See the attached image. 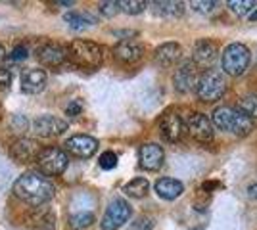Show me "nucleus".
Wrapping results in <instances>:
<instances>
[{
	"label": "nucleus",
	"instance_id": "24",
	"mask_svg": "<svg viewBox=\"0 0 257 230\" xmlns=\"http://www.w3.org/2000/svg\"><path fill=\"white\" fill-rule=\"evenodd\" d=\"M64 20L71 29H77V31L86 29V27H90V25H94V23H96V20H94L92 16H88V14H81V12H69V14H65L64 16Z\"/></svg>",
	"mask_w": 257,
	"mask_h": 230
},
{
	"label": "nucleus",
	"instance_id": "10",
	"mask_svg": "<svg viewBox=\"0 0 257 230\" xmlns=\"http://www.w3.org/2000/svg\"><path fill=\"white\" fill-rule=\"evenodd\" d=\"M33 132L41 138H54L67 131V121L60 119L56 115H41L31 123Z\"/></svg>",
	"mask_w": 257,
	"mask_h": 230
},
{
	"label": "nucleus",
	"instance_id": "36",
	"mask_svg": "<svg viewBox=\"0 0 257 230\" xmlns=\"http://www.w3.org/2000/svg\"><path fill=\"white\" fill-rule=\"evenodd\" d=\"M247 196L251 197V199H257V182L247 186Z\"/></svg>",
	"mask_w": 257,
	"mask_h": 230
},
{
	"label": "nucleus",
	"instance_id": "3",
	"mask_svg": "<svg viewBox=\"0 0 257 230\" xmlns=\"http://www.w3.org/2000/svg\"><path fill=\"white\" fill-rule=\"evenodd\" d=\"M211 125H215L219 131L232 132L236 136H246L253 131V121L234 108H226V106L213 111Z\"/></svg>",
	"mask_w": 257,
	"mask_h": 230
},
{
	"label": "nucleus",
	"instance_id": "12",
	"mask_svg": "<svg viewBox=\"0 0 257 230\" xmlns=\"http://www.w3.org/2000/svg\"><path fill=\"white\" fill-rule=\"evenodd\" d=\"M98 150V140L88 136V134H75L71 138H67L64 144V152L71 153L75 157L86 159V157H92Z\"/></svg>",
	"mask_w": 257,
	"mask_h": 230
},
{
	"label": "nucleus",
	"instance_id": "32",
	"mask_svg": "<svg viewBox=\"0 0 257 230\" xmlns=\"http://www.w3.org/2000/svg\"><path fill=\"white\" fill-rule=\"evenodd\" d=\"M100 12H102V16H106V18H113L119 10V2H102L100 4Z\"/></svg>",
	"mask_w": 257,
	"mask_h": 230
},
{
	"label": "nucleus",
	"instance_id": "15",
	"mask_svg": "<svg viewBox=\"0 0 257 230\" xmlns=\"http://www.w3.org/2000/svg\"><path fill=\"white\" fill-rule=\"evenodd\" d=\"M139 161L142 169H146V171H158V169L163 167L165 152H163V148L158 146V144H144V146H140Z\"/></svg>",
	"mask_w": 257,
	"mask_h": 230
},
{
	"label": "nucleus",
	"instance_id": "21",
	"mask_svg": "<svg viewBox=\"0 0 257 230\" xmlns=\"http://www.w3.org/2000/svg\"><path fill=\"white\" fill-rule=\"evenodd\" d=\"M154 6V12L158 16H163V18H169V20H175V18H181L184 14V4L179 2V0H161V2H152Z\"/></svg>",
	"mask_w": 257,
	"mask_h": 230
},
{
	"label": "nucleus",
	"instance_id": "8",
	"mask_svg": "<svg viewBox=\"0 0 257 230\" xmlns=\"http://www.w3.org/2000/svg\"><path fill=\"white\" fill-rule=\"evenodd\" d=\"M186 131L190 132L194 140L202 144H209L213 140V125H211V119L205 115V113H200L196 111L192 113L188 121H186Z\"/></svg>",
	"mask_w": 257,
	"mask_h": 230
},
{
	"label": "nucleus",
	"instance_id": "27",
	"mask_svg": "<svg viewBox=\"0 0 257 230\" xmlns=\"http://www.w3.org/2000/svg\"><path fill=\"white\" fill-rule=\"evenodd\" d=\"M92 222H94V215L88 213V211H83V213H77V215H73L69 219V226L75 230H83V228H88Z\"/></svg>",
	"mask_w": 257,
	"mask_h": 230
},
{
	"label": "nucleus",
	"instance_id": "16",
	"mask_svg": "<svg viewBox=\"0 0 257 230\" xmlns=\"http://www.w3.org/2000/svg\"><path fill=\"white\" fill-rule=\"evenodd\" d=\"M46 81H48V77H46L44 69H23L22 77H20L23 92H27V94L43 92L46 87Z\"/></svg>",
	"mask_w": 257,
	"mask_h": 230
},
{
	"label": "nucleus",
	"instance_id": "7",
	"mask_svg": "<svg viewBox=\"0 0 257 230\" xmlns=\"http://www.w3.org/2000/svg\"><path fill=\"white\" fill-rule=\"evenodd\" d=\"M131 205H128L125 199H113L109 205H107L106 213L102 217V230H117L121 228L128 219H131Z\"/></svg>",
	"mask_w": 257,
	"mask_h": 230
},
{
	"label": "nucleus",
	"instance_id": "26",
	"mask_svg": "<svg viewBox=\"0 0 257 230\" xmlns=\"http://www.w3.org/2000/svg\"><path fill=\"white\" fill-rule=\"evenodd\" d=\"M228 8L234 12L236 16H247L251 10H255V0H228Z\"/></svg>",
	"mask_w": 257,
	"mask_h": 230
},
{
	"label": "nucleus",
	"instance_id": "28",
	"mask_svg": "<svg viewBox=\"0 0 257 230\" xmlns=\"http://www.w3.org/2000/svg\"><path fill=\"white\" fill-rule=\"evenodd\" d=\"M144 8H146V2H142V0H123V2H119V10L131 14V16H137L140 12H144Z\"/></svg>",
	"mask_w": 257,
	"mask_h": 230
},
{
	"label": "nucleus",
	"instance_id": "29",
	"mask_svg": "<svg viewBox=\"0 0 257 230\" xmlns=\"http://www.w3.org/2000/svg\"><path fill=\"white\" fill-rule=\"evenodd\" d=\"M98 163L102 169H106V171H111V169H115L117 167V155L113 152H104L100 155V159H98Z\"/></svg>",
	"mask_w": 257,
	"mask_h": 230
},
{
	"label": "nucleus",
	"instance_id": "22",
	"mask_svg": "<svg viewBox=\"0 0 257 230\" xmlns=\"http://www.w3.org/2000/svg\"><path fill=\"white\" fill-rule=\"evenodd\" d=\"M31 226L35 230H56V215L50 209L39 207L33 213Z\"/></svg>",
	"mask_w": 257,
	"mask_h": 230
},
{
	"label": "nucleus",
	"instance_id": "11",
	"mask_svg": "<svg viewBox=\"0 0 257 230\" xmlns=\"http://www.w3.org/2000/svg\"><path fill=\"white\" fill-rule=\"evenodd\" d=\"M217 58H219V48H217V44L213 41H209V39H202V41H198L196 46H194V52H192V64L194 67H200V69H211L215 62H217Z\"/></svg>",
	"mask_w": 257,
	"mask_h": 230
},
{
	"label": "nucleus",
	"instance_id": "14",
	"mask_svg": "<svg viewBox=\"0 0 257 230\" xmlns=\"http://www.w3.org/2000/svg\"><path fill=\"white\" fill-rule=\"evenodd\" d=\"M198 71H196V67H194L192 62H184L177 71H175V75H173V85L175 88L182 92V94H186V92H190V90H196V83H198Z\"/></svg>",
	"mask_w": 257,
	"mask_h": 230
},
{
	"label": "nucleus",
	"instance_id": "9",
	"mask_svg": "<svg viewBox=\"0 0 257 230\" xmlns=\"http://www.w3.org/2000/svg\"><path fill=\"white\" fill-rule=\"evenodd\" d=\"M37 60L43 64L44 67H58L65 66L69 60H67V46L58 43H46L43 44L39 50H37Z\"/></svg>",
	"mask_w": 257,
	"mask_h": 230
},
{
	"label": "nucleus",
	"instance_id": "18",
	"mask_svg": "<svg viewBox=\"0 0 257 230\" xmlns=\"http://www.w3.org/2000/svg\"><path fill=\"white\" fill-rule=\"evenodd\" d=\"M142 54H144V48L137 41H121L113 48V56L121 64H137Z\"/></svg>",
	"mask_w": 257,
	"mask_h": 230
},
{
	"label": "nucleus",
	"instance_id": "37",
	"mask_svg": "<svg viewBox=\"0 0 257 230\" xmlns=\"http://www.w3.org/2000/svg\"><path fill=\"white\" fill-rule=\"evenodd\" d=\"M249 22H257V8L253 10V14H249Z\"/></svg>",
	"mask_w": 257,
	"mask_h": 230
},
{
	"label": "nucleus",
	"instance_id": "20",
	"mask_svg": "<svg viewBox=\"0 0 257 230\" xmlns=\"http://www.w3.org/2000/svg\"><path fill=\"white\" fill-rule=\"evenodd\" d=\"M182 192H184V186H182L181 180H177V178L165 176V178H160L156 182V194L160 197H163V199H169V201L177 199Z\"/></svg>",
	"mask_w": 257,
	"mask_h": 230
},
{
	"label": "nucleus",
	"instance_id": "34",
	"mask_svg": "<svg viewBox=\"0 0 257 230\" xmlns=\"http://www.w3.org/2000/svg\"><path fill=\"white\" fill-rule=\"evenodd\" d=\"M81 110H83V104H81L79 100H73V102H69V104H67V108H65V115L75 117V115L81 113Z\"/></svg>",
	"mask_w": 257,
	"mask_h": 230
},
{
	"label": "nucleus",
	"instance_id": "2",
	"mask_svg": "<svg viewBox=\"0 0 257 230\" xmlns=\"http://www.w3.org/2000/svg\"><path fill=\"white\" fill-rule=\"evenodd\" d=\"M67 60L75 67L96 69L104 62V48L90 41H73L67 44Z\"/></svg>",
	"mask_w": 257,
	"mask_h": 230
},
{
	"label": "nucleus",
	"instance_id": "4",
	"mask_svg": "<svg viewBox=\"0 0 257 230\" xmlns=\"http://www.w3.org/2000/svg\"><path fill=\"white\" fill-rule=\"evenodd\" d=\"M226 92V79L217 69H207L198 77L196 94L202 102H215Z\"/></svg>",
	"mask_w": 257,
	"mask_h": 230
},
{
	"label": "nucleus",
	"instance_id": "17",
	"mask_svg": "<svg viewBox=\"0 0 257 230\" xmlns=\"http://www.w3.org/2000/svg\"><path fill=\"white\" fill-rule=\"evenodd\" d=\"M39 144L31 140V138H20L12 144L10 155L12 159H16L18 163H29L31 159H37L39 155Z\"/></svg>",
	"mask_w": 257,
	"mask_h": 230
},
{
	"label": "nucleus",
	"instance_id": "25",
	"mask_svg": "<svg viewBox=\"0 0 257 230\" xmlns=\"http://www.w3.org/2000/svg\"><path fill=\"white\" fill-rule=\"evenodd\" d=\"M236 110L240 113H244L249 119H257V94H244L238 100Z\"/></svg>",
	"mask_w": 257,
	"mask_h": 230
},
{
	"label": "nucleus",
	"instance_id": "13",
	"mask_svg": "<svg viewBox=\"0 0 257 230\" xmlns=\"http://www.w3.org/2000/svg\"><path fill=\"white\" fill-rule=\"evenodd\" d=\"M160 132L167 142H179L184 134V121L177 111H165L160 119Z\"/></svg>",
	"mask_w": 257,
	"mask_h": 230
},
{
	"label": "nucleus",
	"instance_id": "35",
	"mask_svg": "<svg viewBox=\"0 0 257 230\" xmlns=\"http://www.w3.org/2000/svg\"><path fill=\"white\" fill-rule=\"evenodd\" d=\"M12 83V73L8 69H0V88H8Z\"/></svg>",
	"mask_w": 257,
	"mask_h": 230
},
{
	"label": "nucleus",
	"instance_id": "23",
	"mask_svg": "<svg viewBox=\"0 0 257 230\" xmlns=\"http://www.w3.org/2000/svg\"><path fill=\"white\" fill-rule=\"evenodd\" d=\"M148 190H150V182L146 180V178H142V176H137V178H133L131 182H127L125 186H123V194L128 197H144L148 194Z\"/></svg>",
	"mask_w": 257,
	"mask_h": 230
},
{
	"label": "nucleus",
	"instance_id": "31",
	"mask_svg": "<svg viewBox=\"0 0 257 230\" xmlns=\"http://www.w3.org/2000/svg\"><path fill=\"white\" fill-rule=\"evenodd\" d=\"M27 56H29V48H27L25 44H18V46L12 50V54L8 56V60H10V62H22Z\"/></svg>",
	"mask_w": 257,
	"mask_h": 230
},
{
	"label": "nucleus",
	"instance_id": "19",
	"mask_svg": "<svg viewBox=\"0 0 257 230\" xmlns=\"http://www.w3.org/2000/svg\"><path fill=\"white\" fill-rule=\"evenodd\" d=\"M154 60H156L158 66L171 67L182 60V48L177 43H163L161 46L156 48Z\"/></svg>",
	"mask_w": 257,
	"mask_h": 230
},
{
	"label": "nucleus",
	"instance_id": "5",
	"mask_svg": "<svg viewBox=\"0 0 257 230\" xmlns=\"http://www.w3.org/2000/svg\"><path fill=\"white\" fill-rule=\"evenodd\" d=\"M223 71L230 77H240L246 73V69L249 67V50L247 46L242 43H232L228 44L223 50Z\"/></svg>",
	"mask_w": 257,
	"mask_h": 230
},
{
	"label": "nucleus",
	"instance_id": "30",
	"mask_svg": "<svg viewBox=\"0 0 257 230\" xmlns=\"http://www.w3.org/2000/svg\"><path fill=\"white\" fill-rule=\"evenodd\" d=\"M190 6H192L196 12H200V14H211L215 10V6H217V2H211V0H192L190 2Z\"/></svg>",
	"mask_w": 257,
	"mask_h": 230
},
{
	"label": "nucleus",
	"instance_id": "38",
	"mask_svg": "<svg viewBox=\"0 0 257 230\" xmlns=\"http://www.w3.org/2000/svg\"><path fill=\"white\" fill-rule=\"evenodd\" d=\"M4 56H6V50H4V46L0 44V60H4Z\"/></svg>",
	"mask_w": 257,
	"mask_h": 230
},
{
	"label": "nucleus",
	"instance_id": "33",
	"mask_svg": "<svg viewBox=\"0 0 257 230\" xmlns=\"http://www.w3.org/2000/svg\"><path fill=\"white\" fill-rule=\"evenodd\" d=\"M152 226H154V222H152L150 217H139V219L131 224L128 230H152Z\"/></svg>",
	"mask_w": 257,
	"mask_h": 230
},
{
	"label": "nucleus",
	"instance_id": "6",
	"mask_svg": "<svg viewBox=\"0 0 257 230\" xmlns=\"http://www.w3.org/2000/svg\"><path fill=\"white\" fill-rule=\"evenodd\" d=\"M35 161H37V165H39V169H41V173L44 176L62 175L67 169V163H69L67 153L62 148H54V146L41 150Z\"/></svg>",
	"mask_w": 257,
	"mask_h": 230
},
{
	"label": "nucleus",
	"instance_id": "1",
	"mask_svg": "<svg viewBox=\"0 0 257 230\" xmlns=\"http://www.w3.org/2000/svg\"><path fill=\"white\" fill-rule=\"evenodd\" d=\"M54 192H56V188L52 182L44 175L35 173V171L23 173L14 184L16 197H20L31 207H41L46 201H50L54 197Z\"/></svg>",
	"mask_w": 257,
	"mask_h": 230
}]
</instances>
